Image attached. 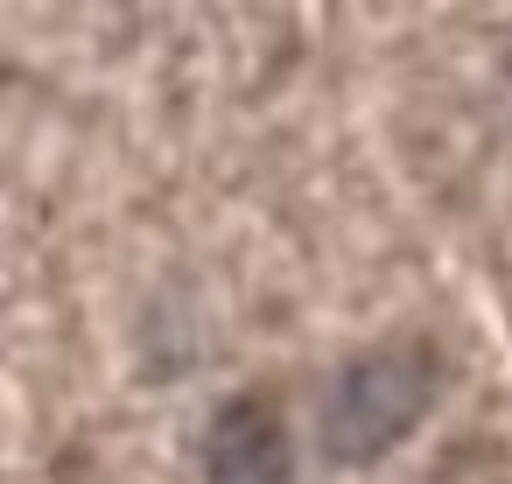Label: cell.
<instances>
[{
    "mask_svg": "<svg viewBox=\"0 0 512 484\" xmlns=\"http://www.w3.org/2000/svg\"><path fill=\"white\" fill-rule=\"evenodd\" d=\"M435 393H442V365H435L428 344H379V351L344 358L323 386V407H316L323 456L344 463V470H365V463L393 456L428 421Z\"/></svg>",
    "mask_w": 512,
    "mask_h": 484,
    "instance_id": "obj_1",
    "label": "cell"
},
{
    "mask_svg": "<svg viewBox=\"0 0 512 484\" xmlns=\"http://www.w3.org/2000/svg\"><path fill=\"white\" fill-rule=\"evenodd\" d=\"M204 484H295V442L267 393H232L204 421Z\"/></svg>",
    "mask_w": 512,
    "mask_h": 484,
    "instance_id": "obj_2",
    "label": "cell"
}]
</instances>
